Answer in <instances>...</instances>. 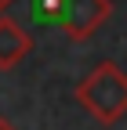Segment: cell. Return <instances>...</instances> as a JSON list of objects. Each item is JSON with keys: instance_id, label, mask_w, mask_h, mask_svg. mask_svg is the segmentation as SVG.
I'll return each instance as SVG.
<instances>
[{"instance_id": "6da1fadb", "label": "cell", "mask_w": 127, "mask_h": 130, "mask_svg": "<svg viewBox=\"0 0 127 130\" xmlns=\"http://www.w3.org/2000/svg\"><path fill=\"white\" fill-rule=\"evenodd\" d=\"M73 98L87 116L113 126L127 112V72L116 61H98L87 76H80V83L73 87Z\"/></svg>"}, {"instance_id": "7a4b0ae2", "label": "cell", "mask_w": 127, "mask_h": 130, "mask_svg": "<svg viewBox=\"0 0 127 130\" xmlns=\"http://www.w3.org/2000/svg\"><path fill=\"white\" fill-rule=\"evenodd\" d=\"M109 14H113V4L109 0H66L58 29L69 40H87V36H94L109 22Z\"/></svg>"}, {"instance_id": "3957f363", "label": "cell", "mask_w": 127, "mask_h": 130, "mask_svg": "<svg viewBox=\"0 0 127 130\" xmlns=\"http://www.w3.org/2000/svg\"><path fill=\"white\" fill-rule=\"evenodd\" d=\"M29 51H33L29 32L15 18H0V69H15Z\"/></svg>"}, {"instance_id": "277c9868", "label": "cell", "mask_w": 127, "mask_h": 130, "mask_svg": "<svg viewBox=\"0 0 127 130\" xmlns=\"http://www.w3.org/2000/svg\"><path fill=\"white\" fill-rule=\"evenodd\" d=\"M62 7H66V0H29V14L40 25H58L62 22Z\"/></svg>"}, {"instance_id": "5b68a950", "label": "cell", "mask_w": 127, "mask_h": 130, "mask_svg": "<svg viewBox=\"0 0 127 130\" xmlns=\"http://www.w3.org/2000/svg\"><path fill=\"white\" fill-rule=\"evenodd\" d=\"M0 130H18V126H15V123H11L7 116H0Z\"/></svg>"}, {"instance_id": "8992f818", "label": "cell", "mask_w": 127, "mask_h": 130, "mask_svg": "<svg viewBox=\"0 0 127 130\" xmlns=\"http://www.w3.org/2000/svg\"><path fill=\"white\" fill-rule=\"evenodd\" d=\"M11 4H15V0H0V11H7V7H11Z\"/></svg>"}]
</instances>
